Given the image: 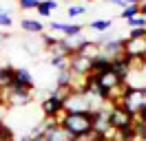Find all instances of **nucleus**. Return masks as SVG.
Instances as JSON below:
<instances>
[{
	"label": "nucleus",
	"mask_w": 146,
	"mask_h": 141,
	"mask_svg": "<svg viewBox=\"0 0 146 141\" xmlns=\"http://www.w3.org/2000/svg\"><path fill=\"white\" fill-rule=\"evenodd\" d=\"M102 2H111V0H102Z\"/></svg>",
	"instance_id": "nucleus-27"
},
{
	"label": "nucleus",
	"mask_w": 146,
	"mask_h": 141,
	"mask_svg": "<svg viewBox=\"0 0 146 141\" xmlns=\"http://www.w3.org/2000/svg\"><path fill=\"white\" fill-rule=\"evenodd\" d=\"M84 2H93V0H84Z\"/></svg>",
	"instance_id": "nucleus-26"
},
{
	"label": "nucleus",
	"mask_w": 146,
	"mask_h": 141,
	"mask_svg": "<svg viewBox=\"0 0 146 141\" xmlns=\"http://www.w3.org/2000/svg\"><path fill=\"white\" fill-rule=\"evenodd\" d=\"M126 24H128V31H133V29H146V18L139 13V16L126 20Z\"/></svg>",
	"instance_id": "nucleus-16"
},
{
	"label": "nucleus",
	"mask_w": 146,
	"mask_h": 141,
	"mask_svg": "<svg viewBox=\"0 0 146 141\" xmlns=\"http://www.w3.org/2000/svg\"><path fill=\"white\" fill-rule=\"evenodd\" d=\"M13 24V18L9 11H0V29H9Z\"/></svg>",
	"instance_id": "nucleus-20"
},
{
	"label": "nucleus",
	"mask_w": 146,
	"mask_h": 141,
	"mask_svg": "<svg viewBox=\"0 0 146 141\" xmlns=\"http://www.w3.org/2000/svg\"><path fill=\"white\" fill-rule=\"evenodd\" d=\"M40 2L42 0H18V7H20V11H33V9L38 11Z\"/></svg>",
	"instance_id": "nucleus-19"
},
{
	"label": "nucleus",
	"mask_w": 146,
	"mask_h": 141,
	"mask_svg": "<svg viewBox=\"0 0 146 141\" xmlns=\"http://www.w3.org/2000/svg\"><path fill=\"white\" fill-rule=\"evenodd\" d=\"M44 139H46V141H71V137L66 134V130H64V128L55 126V128H51V130L44 132Z\"/></svg>",
	"instance_id": "nucleus-14"
},
{
	"label": "nucleus",
	"mask_w": 146,
	"mask_h": 141,
	"mask_svg": "<svg viewBox=\"0 0 146 141\" xmlns=\"http://www.w3.org/2000/svg\"><path fill=\"white\" fill-rule=\"evenodd\" d=\"M126 5H142V0H126Z\"/></svg>",
	"instance_id": "nucleus-24"
},
{
	"label": "nucleus",
	"mask_w": 146,
	"mask_h": 141,
	"mask_svg": "<svg viewBox=\"0 0 146 141\" xmlns=\"http://www.w3.org/2000/svg\"><path fill=\"white\" fill-rule=\"evenodd\" d=\"M78 53H80L82 57H86L89 62H93V60H98V57L102 55V46L95 42V40H89V42L84 44V46H82Z\"/></svg>",
	"instance_id": "nucleus-12"
},
{
	"label": "nucleus",
	"mask_w": 146,
	"mask_h": 141,
	"mask_svg": "<svg viewBox=\"0 0 146 141\" xmlns=\"http://www.w3.org/2000/svg\"><path fill=\"white\" fill-rule=\"evenodd\" d=\"M135 16H139V5H128L119 13V18H124V20H131V18H135Z\"/></svg>",
	"instance_id": "nucleus-18"
},
{
	"label": "nucleus",
	"mask_w": 146,
	"mask_h": 141,
	"mask_svg": "<svg viewBox=\"0 0 146 141\" xmlns=\"http://www.w3.org/2000/svg\"><path fill=\"white\" fill-rule=\"evenodd\" d=\"M119 106H122L124 110H128L133 117L139 115V110H144V108H146V86H142V88H128Z\"/></svg>",
	"instance_id": "nucleus-3"
},
{
	"label": "nucleus",
	"mask_w": 146,
	"mask_h": 141,
	"mask_svg": "<svg viewBox=\"0 0 146 141\" xmlns=\"http://www.w3.org/2000/svg\"><path fill=\"white\" fill-rule=\"evenodd\" d=\"M109 121L113 126V130H128V128H133V123H135V117L124 110L122 106H113L109 113Z\"/></svg>",
	"instance_id": "nucleus-5"
},
{
	"label": "nucleus",
	"mask_w": 146,
	"mask_h": 141,
	"mask_svg": "<svg viewBox=\"0 0 146 141\" xmlns=\"http://www.w3.org/2000/svg\"><path fill=\"white\" fill-rule=\"evenodd\" d=\"M142 2H146V0H142Z\"/></svg>",
	"instance_id": "nucleus-29"
},
{
	"label": "nucleus",
	"mask_w": 146,
	"mask_h": 141,
	"mask_svg": "<svg viewBox=\"0 0 146 141\" xmlns=\"http://www.w3.org/2000/svg\"><path fill=\"white\" fill-rule=\"evenodd\" d=\"M0 97L9 110H22V108H29L33 104V90H25V88H18V86L0 93Z\"/></svg>",
	"instance_id": "nucleus-1"
},
{
	"label": "nucleus",
	"mask_w": 146,
	"mask_h": 141,
	"mask_svg": "<svg viewBox=\"0 0 146 141\" xmlns=\"http://www.w3.org/2000/svg\"><path fill=\"white\" fill-rule=\"evenodd\" d=\"M62 128L66 130V134H69L71 139H75V137H80V134H84V132L93 130V115H89V113L69 115Z\"/></svg>",
	"instance_id": "nucleus-2"
},
{
	"label": "nucleus",
	"mask_w": 146,
	"mask_h": 141,
	"mask_svg": "<svg viewBox=\"0 0 146 141\" xmlns=\"http://www.w3.org/2000/svg\"><path fill=\"white\" fill-rule=\"evenodd\" d=\"M98 141H111V139H104V137H100V139H98Z\"/></svg>",
	"instance_id": "nucleus-25"
},
{
	"label": "nucleus",
	"mask_w": 146,
	"mask_h": 141,
	"mask_svg": "<svg viewBox=\"0 0 146 141\" xmlns=\"http://www.w3.org/2000/svg\"><path fill=\"white\" fill-rule=\"evenodd\" d=\"M111 26H113V20H111V18H98V20H91V22H89V29L95 31V33H106V31H111Z\"/></svg>",
	"instance_id": "nucleus-13"
},
{
	"label": "nucleus",
	"mask_w": 146,
	"mask_h": 141,
	"mask_svg": "<svg viewBox=\"0 0 146 141\" xmlns=\"http://www.w3.org/2000/svg\"><path fill=\"white\" fill-rule=\"evenodd\" d=\"M95 84H98L102 90H106V93H109V90L117 88L119 84H124V82H122V79H119L117 75L113 73V70H104L102 75H98V77H95Z\"/></svg>",
	"instance_id": "nucleus-8"
},
{
	"label": "nucleus",
	"mask_w": 146,
	"mask_h": 141,
	"mask_svg": "<svg viewBox=\"0 0 146 141\" xmlns=\"http://www.w3.org/2000/svg\"><path fill=\"white\" fill-rule=\"evenodd\" d=\"M139 13L146 18V2H142V5H139Z\"/></svg>",
	"instance_id": "nucleus-23"
},
{
	"label": "nucleus",
	"mask_w": 146,
	"mask_h": 141,
	"mask_svg": "<svg viewBox=\"0 0 146 141\" xmlns=\"http://www.w3.org/2000/svg\"><path fill=\"white\" fill-rule=\"evenodd\" d=\"M86 11H89L86 5H71V7L66 9V16L69 18H78V16H84Z\"/></svg>",
	"instance_id": "nucleus-17"
},
{
	"label": "nucleus",
	"mask_w": 146,
	"mask_h": 141,
	"mask_svg": "<svg viewBox=\"0 0 146 141\" xmlns=\"http://www.w3.org/2000/svg\"><path fill=\"white\" fill-rule=\"evenodd\" d=\"M13 77H16V84H13V86H18V88L33 90V86H36V79H33V75H31V70H29L27 66H16Z\"/></svg>",
	"instance_id": "nucleus-7"
},
{
	"label": "nucleus",
	"mask_w": 146,
	"mask_h": 141,
	"mask_svg": "<svg viewBox=\"0 0 146 141\" xmlns=\"http://www.w3.org/2000/svg\"><path fill=\"white\" fill-rule=\"evenodd\" d=\"M111 70L117 75L122 82H126L128 79V75H131V57H119V60H115L113 64H111Z\"/></svg>",
	"instance_id": "nucleus-10"
},
{
	"label": "nucleus",
	"mask_w": 146,
	"mask_h": 141,
	"mask_svg": "<svg viewBox=\"0 0 146 141\" xmlns=\"http://www.w3.org/2000/svg\"><path fill=\"white\" fill-rule=\"evenodd\" d=\"M13 73H16V66H11V64H0V93L13 88V84H16Z\"/></svg>",
	"instance_id": "nucleus-9"
},
{
	"label": "nucleus",
	"mask_w": 146,
	"mask_h": 141,
	"mask_svg": "<svg viewBox=\"0 0 146 141\" xmlns=\"http://www.w3.org/2000/svg\"><path fill=\"white\" fill-rule=\"evenodd\" d=\"M20 29L29 35H38V33L42 35L44 33V24H42L40 20H36V18H22V20H20Z\"/></svg>",
	"instance_id": "nucleus-11"
},
{
	"label": "nucleus",
	"mask_w": 146,
	"mask_h": 141,
	"mask_svg": "<svg viewBox=\"0 0 146 141\" xmlns=\"http://www.w3.org/2000/svg\"><path fill=\"white\" fill-rule=\"evenodd\" d=\"M122 49L124 55L131 60H144L146 57V38H122Z\"/></svg>",
	"instance_id": "nucleus-4"
},
{
	"label": "nucleus",
	"mask_w": 146,
	"mask_h": 141,
	"mask_svg": "<svg viewBox=\"0 0 146 141\" xmlns=\"http://www.w3.org/2000/svg\"><path fill=\"white\" fill-rule=\"evenodd\" d=\"M131 38H146V29H133V31H128Z\"/></svg>",
	"instance_id": "nucleus-22"
},
{
	"label": "nucleus",
	"mask_w": 146,
	"mask_h": 141,
	"mask_svg": "<svg viewBox=\"0 0 146 141\" xmlns=\"http://www.w3.org/2000/svg\"><path fill=\"white\" fill-rule=\"evenodd\" d=\"M0 104H2V97H0Z\"/></svg>",
	"instance_id": "nucleus-28"
},
{
	"label": "nucleus",
	"mask_w": 146,
	"mask_h": 141,
	"mask_svg": "<svg viewBox=\"0 0 146 141\" xmlns=\"http://www.w3.org/2000/svg\"><path fill=\"white\" fill-rule=\"evenodd\" d=\"M100 137L95 134V132H84V134H80V137H75V139H71V141H98Z\"/></svg>",
	"instance_id": "nucleus-21"
},
{
	"label": "nucleus",
	"mask_w": 146,
	"mask_h": 141,
	"mask_svg": "<svg viewBox=\"0 0 146 141\" xmlns=\"http://www.w3.org/2000/svg\"><path fill=\"white\" fill-rule=\"evenodd\" d=\"M58 7H60V5H58V0H42V2H40V7H38V16H40V18H49Z\"/></svg>",
	"instance_id": "nucleus-15"
},
{
	"label": "nucleus",
	"mask_w": 146,
	"mask_h": 141,
	"mask_svg": "<svg viewBox=\"0 0 146 141\" xmlns=\"http://www.w3.org/2000/svg\"><path fill=\"white\" fill-rule=\"evenodd\" d=\"M64 108V101L60 99V97H55V95H49L40 101V113H42V117H49V119H53L55 113H60Z\"/></svg>",
	"instance_id": "nucleus-6"
}]
</instances>
